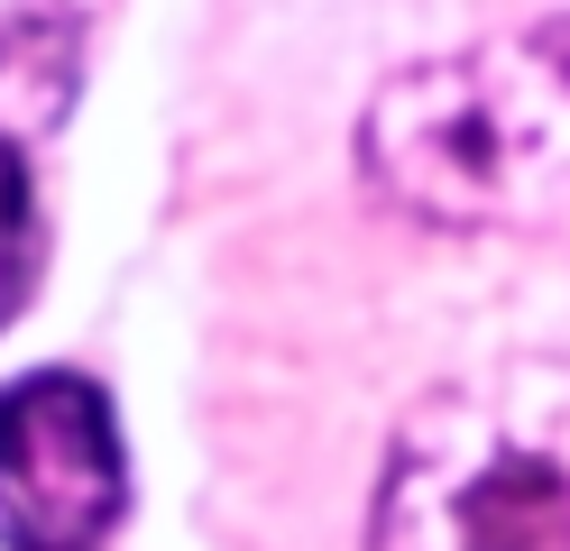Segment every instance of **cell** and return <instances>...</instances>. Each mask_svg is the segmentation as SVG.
<instances>
[{"label": "cell", "mask_w": 570, "mask_h": 551, "mask_svg": "<svg viewBox=\"0 0 570 551\" xmlns=\"http://www.w3.org/2000/svg\"><path fill=\"white\" fill-rule=\"evenodd\" d=\"M368 166L414 211L570 230V19L396 83L368 120Z\"/></svg>", "instance_id": "1"}, {"label": "cell", "mask_w": 570, "mask_h": 551, "mask_svg": "<svg viewBox=\"0 0 570 551\" xmlns=\"http://www.w3.org/2000/svg\"><path fill=\"white\" fill-rule=\"evenodd\" d=\"M368 551H570V386L433 395L386 460Z\"/></svg>", "instance_id": "2"}, {"label": "cell", "mask_w": 570, "mask_h": 551, "mask_svg": "<svg viewBox=\"0 0 570 551\" xmlns=\"http://www.w3.org/2000/svg\"><path fill=\"white\" fill-rule=\"evenodd\" d=\"M129 505L111 395L75 367L0 386V551H101Z\"/></svg>", "instance_id": "3"}, {"label": "cell", "mask_w": 570, "mask_h": 551, "mask_svg": "<svg viewBox=\"0 0 570 551\" xmlns=\"http://www.w3.org/2000/svg\"><path fill=\"white\" fill-rule=\"evenodd\" d=\"M28 285H38V194H28V157L0 138V331L19 322Z\"/></svg>", "instance_id": "4"}]
</instances>
